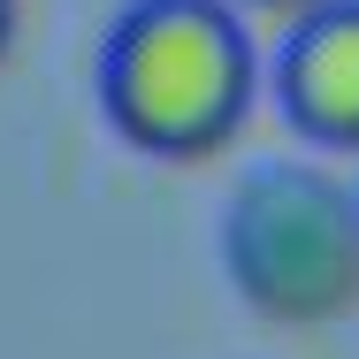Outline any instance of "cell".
I'll return each mask as SVG.
<instances>
[{"mask_svg": "<svg viewBox=\"0 0 359 359\" xmlns=\"http://www.w3.org/2000/svg\"><path fill=\"white\" fill-rule=\"evenodd\" d=\"M252 39L229 0H138L107 31L100 100L107 123L153 161H207L252 107Z\"/></svg>", "mask_w": 359, "mask_h": 359, "instance_id": "6da1fadb", "label": "cell"}, {"mask_svg": "<svg viewBox=\"0 0 359 359\" xmlns=\"http://www.w3.org/2000/svg\"><path fill=\"white\" fill-rule=\"evenodd\" d=\"M229 276L268 321H329L359 298V207L313 168H268L229 199Z\"/></svg>", "mask_w": 359, "mask_h": 359, "instance_id": "7a4b0ae2", "label": "cell"}, {"mask_svg": "<svg viewBox=\"0 0 359 359\" xmlns=\"http://www.w3.org/2000/svg\"><path fill=\"white\" fill-rule=\"evenodd\" d=\"M276 92L306 138L359 153V0H321L290 23Z\"/></svg>", "mask_w": 359, "mask_h": 359, "instance_id": "3957f363", "label": "cell"}, {"mask_svg": "<svg viewBox=\"0 0 359 359\" xmlns=\"http://www.w3.org/2000/svg\"><path fill=\"white\" fill-rule=\"evenodd\" d=\"M245 8H268V15H290V23H298V15L321 8V0H245Z\"/></svg>", "mask_w": 359, "mask_h": 359, "instance_id": "277c9868", "label": "cell"}, {"mask_svg": "<svg viewBox=\"0 0 359 359\" xmlns=\"http://www.w3.org/2000/svg\"><path fill=\"white\" fill-rule=\"evenodd\" d=\"M8 39H15V0H0V62H8Z\"/></svg>", "mask_w": 359, "mask_h": 359, "instance_id": "5b68a950", "label": "cell"}]
</instances>
